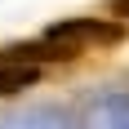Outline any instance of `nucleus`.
<instances>
[{
	"label": "nucleus",
	"instance_id": "f03ea898",
	"mask_svg": "<svg viewBox=\"0 0 129 129\" xmlns=\"http://www.w3.org/2000/svg\"><path fill=\"white\" fill-rule=\"evenodd\" d=\"M45 71V62L36 58L31 45H13V49H0V93H22L31 89Z\"/></svg>",
	"mask_w": 129,
	"mask_h": 129
},
{
	"label": "nucleus",
	"instance_id": "7ed1b4c3",
	"mask_svg": "<svg viewBox=\"0 0 129 129\" xmlns=\"http://www.w3.org/2000/svg\"><path fill=\"white\" fill-rule=\"evenodd\" d=\"M111 18L116 22H129V0H111Z\"/></svg>",
	"mask_w": 129,
	"mask_h": 129
},
{
	"label": "nucleus",
	"instance_id": "f257e3e1",
	"mask_svg": "<svg viewBox=\"0 0 129 129\" xmlns=\"http://www.w3.org/2000/svg\"><path fill=\"white\" fill-rule=\"evenodd\" d=\"M120 40H125V22L116 18H67V22H53L31 49L40 62H71V58L107 53Z\"/></svg>",
	"mask_w": 129,
	"mask_h": 129
}]
</instances>
